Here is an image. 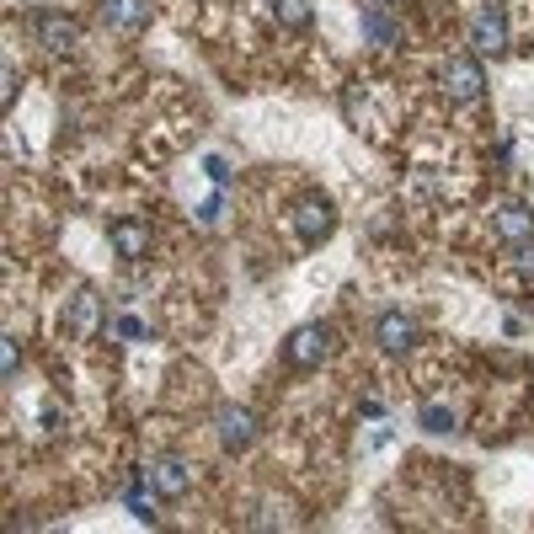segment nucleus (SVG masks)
<instances>
[{"instance_id":"9b49d317","label":"nucleus","mask_w":534,"mask_h":534,"mask_svg":"<svg viewBox=\"0 0 534 534\" xmlns=\"http://www.w3.org/2000/svg\"><path fill=\"white\" fill-rule=\"evenodd\" d=\"M492 225H497V235L502 241H529L534 235V214L524 209V203H497V214H492Z\"/></svg>"},{"instance_id":"423d86ee","label":"nucleus","mask_w":534,"mask_h":534,"mask_svg":"<svg viewBox=\"0 0 534 534\" xmlns=\"http://www.w3.org/2000/svg\"><path fill=\"white\" fill-rule=\"evenodd\" d=\"M97 17L113 33H139L150 22V0H97Z\"/></svg>"},{"instance_id":"6e6552de","label":"nucleus","mask_w":534,"mask_h":534,"mask_svg":"<svg viewBox=\"0 0 534 534\" xmlns=\"http://www.w3.org/2000/svg\"><path fill=\"white\" fill-rule=\"evenodd\" d=\"M33 33L43 38V49H49V54H70L75 43H81V27H75L70 17H59V11H43V17L33 22Z\"/></svg>"},{"instance_id":"f8f14e48","label":"nucleus","mask_w":534,"mask_h":534,"mask_svg":"<svg viewBox=\"0 0 534 534\" xmlns=\"http://www.w3.org/2000/svg\"><path fill=\"white\" fill-rule=\"evenodd\" d=\"M97 321H102V300H97V294H75V305H70V332H75V337H91V332H97Z\"/></svg>"},{"instance_id":"9d476101","label":"nucleus","mask_w":534,"mask_h":534,"mask_svg":"<svg viewBox=\"0 0 534 534\" xmlns=\"http://www.w3.org/2000/svg\"><path fill=\"white\" fill-rule=\"evenodd\" d=\"M145 476H150V486L161 497H187V486H193V465H187V460H155Z\"/></svg>"},{"instance_id":"39448f33","label":"nucleus","mask_w":534,"mask_h":534,"mask_svg":"<svg viewBox=\"0 0 534 534\" xmlns=\"http://www.w3.org/2000/svg\"><path fill=\"white\" fill-rule=\"evenodd\" d=\"M470 43H476L481 54H492V59L508 49V22H502L497 6H481L476 17H470Z\"/></svg>"},{"instance_id":"1a4fd4ad","label":"nucleus","mask_w":534,"mask_h":534,"mask_svg":"<svg viewBox=\"0 0 534 534\" xmlns=\"http://www.w3.org/2000/svg\"><path fill=\"white\" fill-rule=\"evenodd\" d=\"M107 241H113V251L123 262H139L150 251V225H145V219H118V225L107 230Z\"/></svg>"},{"instance_id":"0eeeda50","label":"nucleus","mask_w":534,"mask_h":534,"mask_svg":"<svg viewBox=\"0 0 534 534\" xmlns=\"http://www.w3.org/2000/svg\"><path fill=\"white\" fill-rule=\"evenodd\" d=\"M374 342H380L385 353H406L417 342V321L406 316V310H385V316L374 321Z\"/></svg>"},{"instance_id":"a211bd4d","label":"nucleus","mask_w":534,"mask_h":534,"mask_svg":"<svg viewBox=\"0 0 534 534\" xmlns=\"http://www.w3.org/2000/svg\"><path fill=\"white\" fill-rule=\"evenodd\" d=\"M0 364H6V380H17V342H0Z\"/></svg>"},{"instance_id":"aec40b11","label":"nucleus","mask_w":534,"mask_h":534,"mask_svg":"<svg viewBox=\"0 0 534 534\" xmlns=\"http://www.w3.org/2000/svg\"><path fill=\"white\" fill-rule=\"evenodd\" d=\"M209 177H214L219 187H230V166H225V161H219V155H209Z\"/></svg>"},{"instance_id":"4be33fe9","label":"nucleus","mask_w":534,"mask_h":534,"mask_svg":"<svg viewBox=\"0 0 534 534\" xmlns=\"http://www.w3.org/2000/svg\"><path fill=\"white\" fill-rule=\"evenodd\" d=\"M374 6H390V0H374Z\"/></svg>"},{"instance_id":"7ed1b4c3","label":"nucleus","mask_w":534,"mask_h":534,"mask_svg":"<svg viewBox=\"0 0 534 534\" xmlns=\"http://www.w3.org/2000/svg\"><path fill=\"white\" fill-rule=\"evenodd\" d=\"M214 433H219V444H225V449H251V438H257V417H251L246 406L225 401L214 412Z\"/></svg>"},{"instance_id":"412c9836","label":"nucleus","mask_w":534,"mask_h":534,"mask_svg":"<svg viewBox=\"0 0 534 534\" xmlns=\"http://www.w3.org/2000/svg\"><path fill=\"white\" fill-rule=\"evenodd\" d=\"M518 267H524V273H534V235H529V241H518Z\"/></svg>"},{"instance_id":"4468645a","label":"nucleus","mask_w":534,"mask_h":534,"mask_svg":"<svg viewBox=\"0 0 534 534\" xmlns=\"http://www.w3.org/2000/svg\"><path fill=\"white\" fill-rule=\"evenodd\" d=\"M273 17L284 27H310V0H273Z\"/></svg>"},{"instance_id":"6ab92c4d","label":"nucleus","mask_w":534,"mask_h":534,"mask_svg":"<svg viewBox=\"0 0 534 534\" xmlns=\"http://www.w3.org/2000/svg\"><path fill=\"white\" fill-rule=\"evenodd\" d=\"M11 102H17V70L6 65V86H0V107H11Z\"/></svg>"},{"instance_id":"f257e3e1","label":"nucleus","mask_w":534,"mask_h":534,"mask_svg":"<svg viewBox=\"0 0 534 534\" xmlns=\"http://www.w3.org/2000/svg\"><path fill=\"white\" fill-rule=\"evenodd\" d=\"M294 230H300V241H305V246H321L326 235L337 230L332 198H326V193H305V198H300V209H294Z\"/></svg>"},{"instance_id":"dca6fc26","label":"nucleus","mask_w":534,"mask_h":534,"mask_svg":"<svg viewBox=\"0 0 534 534\" xmlns=\"http://www.w3.org/2000/svg\"><path fill=\"white\" fill-rule=\"evenodd\" d=\"M113 332H118L123 342H145V337H150V332H145V321H134V316H118V321H113Z\"/></svg>"},{"instance_id":"2eb2a0df","label":"nucleus","mask_w":534,"mask_h":534,"mask_svg":"<svg viewBox=\"0 0 534 534\" xmlns=\"http://www.w3.org/2000/svg\"><path fill=\"white\" fill-rule=\"evenodd\" d=\"M422 428L428 433H454V412L449 406H422Z\"/></svg>"},{"instance_id":"20e7f679","label":"nucleus","mask_w":534,"mask_h":534,"mask_svg":"<svg viewBox=\"0 0 534 534\" xmlns=\"http://www.w3.org/2000/svg\"><path fill=\"white\" fill-rule=\"evenodd\" d=\"M444 91L454 102H481V91H486V75L476 59H449L444 65Z\"/></svg>"},{"instance_id":"ddd939ff","label":"nucleus","mask_w":534,"mask_h":534,"mask_svg":"<svg viewBox=\"0 0 534 534\" xmlns=\"http://www.w3.org/2000/svg\"><path fill=\"white\" fill-rule=\"evenodd\" d=\"M364 38H374V43H380V49H396V22H390V11L385 6H369L364 11Z\"/></svg>"},{"instance_id":"f3484780","label":"nucleus","mask_w":534,"mask_h":534,"mask_svg":"<svg viewBox=\"0 0 534 534\" xmlns=\"http://www.w3.org/2000/svg\"><path fill=\"white\" fill-rule=\"evenodd\" d=\"M198 219H203V225H219V219H225V198H209V203H203V209H198Z\"/></svg>"},{"instance_id":"f03ea898","label":"nucleus","mask_w":534,"mask_h":534,"mask_svg":"<svg viewBox=\"0 0 534 534\" xmlns=\"http://www.w3.org/2000/svg\"><path fill=\"white\" fill-rule=\"evenodd\" d=\"M332 353V326H300V332L289 337V348H284V358L294 369H310V364H321V358Z\"/></svg>"}]
</instances>
